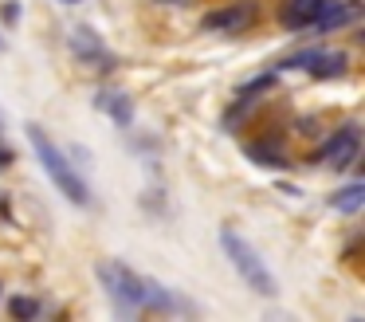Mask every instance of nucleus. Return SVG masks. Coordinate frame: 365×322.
Here are the masks:
<instances>
[{
	"instance_id": "f257e3e1",
	"label": "nucleus",
	"mask_w": 365,
	"mask_h": 322,
	"mask_svg": "<svg viewBox=\"0 0 365 322\" xmlns=\"http://www.w3.org/2000/svg\"><path fill=\"white\" fill-rule=\"evenodd\" d=\"M24 134H28V141H32L36 157H40L43 173H48L51 185L59 188V196H67V204H75V208H87V204H91V188H87V181H83V173L71 165V157L59 149V141L51 138L40 122H28Z\"/></svg>"
},
{
	"instance_id": "f03ea898",
	"label": "nucleus",
	"mask_w": 365,
	"mask_h": 322,
	"mask_svg": "<svg viewBox=\"0 0 365 322\" xmlns=\"http://www.w3.org/2000/svg\"><path fill=\"white\" fill-rule=\"evenodd\" d=\"M220 248L228 256V263L236 267V275L247 283V291H255L259 298H275L279 295V283L271 275V267L263 263V256L252 248L247 236H240L236 228H220Z\"/></svg>"
},
{
	"instance_id": "7ed1b4c3",
	"label": "nucleus",
	"mask_w": 365,
	"mask_h": 322,
	"mask_svg": "<svg viewBox=\"0 0 365 322\" xmlns=\"http://www.w3.org/2000/svg\"><path fill=\"white\" fill-rule=\"evenodd\" d=\"M95 275L114 306H122V311H145V275L142 271H134L122 259H98Z\"/></svg>"
},
{
	"instance_id": "20e7f679",
	"label": "nucleus",
	"mask_w": 365,
	"mask_h": 322,
	"mask_svg": "<svg viewBox=\"0 0 365 322\" xmlns=\"http://www.w3.org/2000/svg\"><path fill=\"white\" fill-rule=\"evenodd\" d=\"M357 149H361V126L346 122L326 138V146L318 149V161H326L334 173H341V169H349V165L357 161Z\"/></svg>"
},
{
	"instance_id": "39448f33",
	"label": "nucleus",
	"mask_w": 365,
	"mask_h": 322,
	"mask_svg": "<svg viewBox=\"0 0 365 322\" xmlns=\"http://www.w3.org/2000/svg\"><path fill=\"white\" fill-rule=\"evenodd\" d=\"M67 47H71L75 59H83V63H91V67H98V75L114 71V55L106 51L103 36H98L95 28H87V24H75V28L67 31Z\"/></svg>"
},
{
	"instance_id": "423d86ee",
	"label": "nucleus",
	"mask_w": 365,
	"mask_h": 322,
	"mask_svg": "<svg viewBox=\"0 0 365 322\" xmlns=\"http://www.w3.org/2000/svg\"><path fill=\"white\" fill-rule=\"evenodd\" d=\"M252 20H255V4L252 0H236V4H228V8L205 12L200 16V28H208V31H240V28H247Z\"/></svg>"
},
{
	"instance_id": "0eeeda50",
	"label": "nucleus",
	"mask_w": 365,
	"mask_h": 322,
	"mask_svg": "<svg viewBox=\"0 0 365 322\" xmlns=\"http://www.w3.org/2000/svg\"><path fill=\"white\" fill-rule=\"evenodd\" d=\"M95 106L103 110L114 126H122V130L134 122V102H130V94L118 91V86H103V91L95 94Z\"/></svg>"
},
{
	"instance_id": "6e6552de",
	"label": "nucleus",
	"mask_w": 365,
	"mask_h": 322,
	"mask_svg": "<svg viewBox=\"0 0 365 322\" xmlns=\"http://www.w3.org/2000/svg\"><path fill=\"white\" fill-rule=\"evenodd\" d=\"M322 4L326 0H287L283 12H279V24L291 31H302V28H314L318 16H322Z\"/></svg>"
},
{
	"instance_id": "1a4fd4ad",
	"label": "nucleus",
	"mask_w": 365,
	"mask_h": 322,
	"mask_svg": "<svg viewBox=\"0 0 365 322\" xmlns=\"http://www.w3.org/2000/svg\"><path fill=\"white\" fill-rule=\"evenodd\" d=\"M357 16H361V4H357V0H326V4H322V16H318L314 28L334 31V28H346V24H354Z\"/></svg>"
},
{
	"instance_id": "9d476101",
	"label": "nucleus",
	"mask_w": 365,
	"mask_h": 322,
	"mask_svg": "<svg viewBox=\"0 0 365 322\" xmlns=\"http://www.w3.org/2000/svg\"><path fill=\"white\" fill-rule=\"evenodd\" d=\"M307 71H310V79H322V83H326V79H341L349 71V55L346 51H334V47H330V51L318 47L314 59L307 63Z\"/></svg>"
},
{
	"instance_id": "9b49d317",
	"label": "nucleus",
	"mask_w": 365,
	"mask_h": 322,
	"mask_svg": "<svg viewBox=\"0 0 365 322\" xmlns=\"http://www.w3.org/2000/svg\"><path fill=\"white\" fill-rule=\"evenodd\" d=\"M330 208L341 212V216H357V212L365 208V185H361V181H349V185L334 188V193H330Z\"/></svg>"
},
{
	"instance_id": "f8f14e48",
	"label": "nucleus",
	"mask_w": 365,
	"mask_h": 322,
	"mask_svg": "<svg viewBox=\"0 0 365 322\" xmlns=\"http://www.w3.org/2000/svg\"><path fill=\"white\" fill-rule=\"evenodd\" d=\"M247 157H252L259 169H287V157L279 146H267V141H252L247 146Z\"/></svg>"
},
{
	"instance_id": "ddd939ff",
	"label": "nucleus",
	"mask_w": 365,
	"mask_h": 322,
	"mask_svg": "<svg viewBox=\"0 0 365 322\" xmlns=\"http://www.w3.org/2000/svg\"><path fill=\"white\" fill-rule=\"evenodd\" d=\"M9 314L16 322H32V318H40V314H43V303L36 295H12L9 298Z\"/></svg>"
},
{
	"instance_id": "4468645a",
	"label": "nucleus",
	"mask_w": 365,
	"mask_h": 322,
	"mask_svg": "<svg viewBox=\"0 0 365 322\" xmlns=\"http://www.w3.org/2000/svg\"><path fill=\"white\" fill-rule=\"evenodd\" d=\"M314 51H318V47H302V51H294V55H287V59H279L271 71H307V63L314 59Z\"/></svg>"
},
{
	"instance_id": "2eb2a0df",
	"label": "nucleus",
	"mask_w": 365,
	"mask_h": 322,
	"mask_svg": "<svg viewBox=\"0 0 365 322\" xmlns=\"http://www.w3.org/2000/svg\"><path fill=\"white\" fill-rule=\"evenodd\" d=\"M0 20L9 24V28L20 20V4H16V0H4V4H0Z\"/></svg>"
},
{
	"instance_id": "dca6fc26",
	"label": "nucleus",
	"mask_w": 365,
	"mask_h": 322,
	"mask_svg": "<svg viewBox=\"0 0 365 322\" xmlns=\"http://www.w3.org/2000/svg\"><path fill=\"white\" fill-rule=\"evenodd\" d=\"M9 165H12V149L0 146V169H9Z\"/></svg>"
},
{
	"instance_id": "f3484780",
	"label": "nucleus",
	"mask_w": 365,
	"mask_h": 322,
	"mask_svg": "<svg viewBox=\"0 0 365 322\" xmlns=\"http://www.w3.org/2000/svg\"><path fill=\"white\" fill-rule=\"evenodd\" d=\"M158 4H185V0H158Z\"/></svg>"
},
{
	"instance_id": "a211bd4d",
	"label": "nucleus",
	"mask_w": 365,
	"mask_h": 322,
	"mask_svg": "<svg viewBox=\"0 0 365 322\" xmlns=\"http://www.w3.org/2000/svg\"><path fill=\"white\" fill-rule=\"evenodd\" d=\"M0 216H4V193H0Z\"/></svg>"
},
{
	"instance_id": "6ab92c4d",
	"label": "nucleus",
	"mask_w": 365,
	"mask_h": 322,
	"mask_svg": "<svg viewBox=\"0 0 365 322\" xmlns=\"http://www.w3.org/2000/svg\"><path fill=\"white\" fill-rule=\"evenodd\" d=\"M59 4H83V0H59Z\"/></svg>"
},
{
	"instance_id": "aec40b11",
	"label": "nucleus",
	"mask_w": 365,
	"mask_h": 322,
	"mask_svg": "<svg viewBox=\"0 0 365 322\" xmlns=\"http://www.w3.org/2000/svg\"><path fill=\"white\" fill-rule=\"evenodd\" d=\"M0 298H4V283H0Z\"/></svg>"
},
{
	"instance_id": "412c9836",
	"label": "nucleus",
	"mask_w": 365,
	"mask_h": 322,
	"mask_svg": "<svg viewBox=\"0 0 365 322\" xmlns=\"http://www.w3.org/2000/svg\"><path fill=\"white\" fill-rule=\"evenodd\" d=\"M0 51H4V36H0Z\"/></svg>"
},
{
	"instance_id": "4be33fe9",
	"label": "nucleus",
	"mask_w": 365,
	"mask_h": 322,
	"mask_svg": "<svg viewBox=\"0 0 365 322\" xmlns=\"http://www.w3.org/2000/svg\"><path fill=\"white\" fill-rule=\"evenodd\" d=\"M0 130H4V118H0Z\"/></svg>"
}]
</instances>
